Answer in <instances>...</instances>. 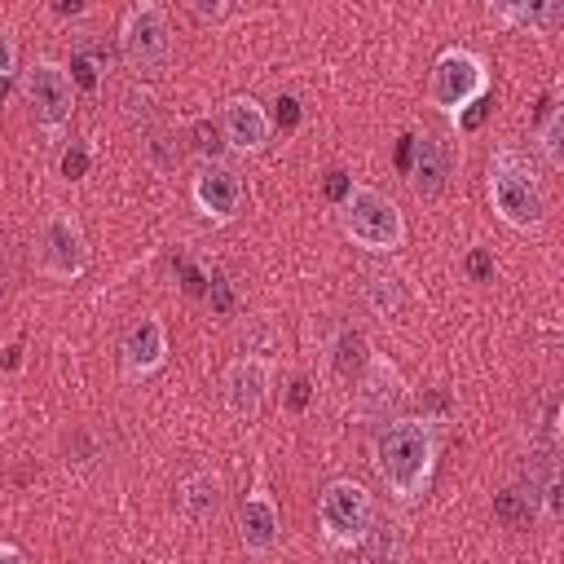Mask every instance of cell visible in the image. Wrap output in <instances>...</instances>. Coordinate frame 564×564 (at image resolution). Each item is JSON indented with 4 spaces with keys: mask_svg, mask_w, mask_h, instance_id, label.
<instances>
[{
    "mask_svg": "<svg viewBox=\"0 0 564 564\" xmlns=\"http://www.w3.org/2000/svg\"><path fill=\"white\" fill-rule=\"evenodd\" d=\"M436 454H441V436L432 419H410V414L388 419L375 436V467L397 502H419L427 494Z\"/></svg>",
    "mask_w": 564,
    "mask_h": 564,
    "instance_id": "1",
    "label": "cell"
},
{
    "mask_svg": "<svg viewBox=\"0 0 564 564\" xmlns=\"http://www.w3.org/2000/svg\"><path fill=\"white\" fill-rule=\"evenodd\" d=\"M489 203H494L498 220L520 229V234H533L546 220L542 181L529 167V159L520 150H511V145L494 150V159H489Z\"/></svg>",
    "mask_w": 564,
    "mask_h": 564,
    "instance_id": "2",
    "label": "cell"
},
{
    "mask_svg": "<svg viewBox=\"0 0 564 564\" xmlns=\"http://www.w3.org/2000/svg\"><path fill=\"white\" fill-rule=\"evenodd\" d=\"M339 229L357 247L379 251V256L383 251H397L405 242V216H401V207L388 194L370 189V185H352V194L339 203Z\"/></svg>",
    "mask_w": 564,
    "mask_h": 564,
    "instance_id": "3",
    "label": "cell"
},
{
    "mask_svg": "<svg viewBox=\"0 0 564 564\" xmlns=\"http://www.w3.org/2000/svg\"><path fill=\"white\" fill-rule=\"evenodd\" d=\"M375 498L357 485V480H326L317 494V529L326 538V546L344 551V546H361L366 529L375 524Z\"/></svg>",
    "mask_w": 564,
    "mask_h": 564,
    "instance_id": "4",
    "label": "cell"
},
{
    "mask_svg": "<svg viewBox=\"0 0 564 564\" xmlns=\"http://www.w3.org/2000/svg\"><path fill=\"white\" fill-rule=\"evenodd\" d=\"M119 53L137 75H159L172 57V18L163 4L141 0L119 22Z\"/></svg>",
    "mask_w": 564,
    "mask_h": 564,
    "instance_id": "5",
    "label": "cell"
},
{
    "mask_svg": "<svg viewBox=\"0 0 564 564\" xmlns=\"http://www.w3.org/2000/svg\"><path fill=\"white\" fill-rule=\"evenodd\" d=\"M489 93V70H485V57L454 44L445 48L436 62H432V75H427V101L441 110V115H458L467 110L476 97Z\"/></svg>",
    "mask_w": 564,
    "mask_h": 564,
    "instance_id": "6",
    "label": "cell"
},
{
    "mask_svg": "<svg viewBox=\"0 0 564 564\" xmlns=\"http://www.w3.org/2000/svg\"><path fill=\"white\" fill-rule=\"evenodd\" d=\"M22 93L31 101V119L40 123V132L57 137L70 123V115H75V84H70V70L62 62H53V57L31 62L26 75H22Z\"/></svg>",
    "mask_w": 564,
    "mask_h": 564,
    "instance_id": "7",
    "label": "cell"
},
{
    "mask_svg": "<svg viewBox=\"0 0 564 564\" xmlns=\"http://www.w3.org/2000/svg\"><path fill=\"white\" fill-rule=\"evenodd\" d=\"M35 264L53 282H75L88 269V238L70 212H48L35 238Z\"/></svg>",
    "mask_w": 564,
    "mask_h": 564,
    "instance_id": "8",
    "label": "cell"
},
{
    "mask_svg": "<svg viewBox=\"0 0 564 564\" xmlns=\"http://www.w3.org/2000/svg\"><path fill=\"white\" fill-rule=\"evenodd\" d=\"M269 361L264 357H238L225 366L220 375V401L225 410L238 419V423H251L260 410H264V397H269Z\"/></svg>",
    "mask_w": 564,
    "mask_h": 564,
    "instance_id": "9",
    "label": "cell"
},
{
    "mask_svg": "<svg viewBox=\"0 0 564 564\" xmlns=\"http://www.w3.org/2000/svg\"><path fill=\"white\" fill-rule=\"evenodd\" d=\"M216 123H220L225 145H229V150H238V154H260V150L269 145V137H273L269 110H264L256 97H242V93L220 101Z\"/></svg>",
    "mask_w": 564,
    "mask_h": 564,
    "instance_id": "10",
    "label": "cell"
},
{
    "mask_svg": "<svg viewBox=\"0 0 564 564\" xmlns=\"http://www.w3.org/2000/svg\"><path fill=\"white\" fill-rule=\"evenodd\" d=\"M449 167H454L449 163V141L441 132H432V128L414 132V154H410V167H405L414 198H423V203L441 198L445 185H449Z\"/></svg>",
    "mask_w": 564,
    "mask_h": 564,
    "instance_id": "11",
    "label": "cell"
},
{
    "mask_svg": "<svg viewBox=\"0 0 564 564\" xmlns=\"http://www.w3.org/2000/svg\"><path fill=\"white\" fill-rule=\"evenodd\" d=\"M189 198H194V207H198L207 220L225 225V220H234L238 207H242V176H238L234 167H225V163H203L198 176L189 181Z\"/></svg>",
    "mask_w": 564,
    "mask_h": 564,
    "instance_id": "12",
    "label": "cell"
},
{
    "mask_svg": "<svg viewBox=\"0 0 564 564\" xmlns=\"http://www.w3.org/2000/svg\"><path fill=\"white\" fill-rule=\"evenodd\" d=\"M167 361V330L159 317H137L119 339V366L128 379H150Z\"/></svg>",
    "mask_w": 564,
    "mask_h": 564,
    "instance_id": "13",
    "label": "cell"
},
{
    "mask_svg": "<svg viewBox=\"0 0 564 564\" xmlns=\"http://www.w3.org/2000/svg\"><path fill=\"white\" fill-rule=\"evenodd\" d=\"M357 410L366 414V419H383L388 423V414L405 401V379H401V370L388 361V357H370L366 361V370L357 375Z\"/></svg>",
    "mask_w": 564,
    "mask_h": 564,
    "instance_id": "14",
    "label": "cell"
},
{
    "mask_svg": "<svg viewBox=\"0 0 564 564\" xmlns=\"http://www.w3.org/2000/svg\"><path fill=\"white\" fill-rule=\"evenodd\" d=\"M238 538L251 555H269L282 538V516H278V502L269 498V489H251L238 507Z\"/></svg>",
    "mask_w": 564,
    "mask_h": 564,
    "instance_id": "15",
    "label": "cell"
},
{
    "mask_svg": "<svg viewBox=\"0 0 564 564\" xmlns=\"http://www.w3.org/2000/svg\"><path fill=\"white\" fill-rule=\"evenodd\" d=\"M220 498H225V485H220V476H216L212 467H198V471H189V476L176 485V507H181L185 520H194V524L212 520V516L220 511Z\"/></svg>",
    "mask_w": 564,
    "mask_h": 564,
    "instance_id": "16",
    "label": "cell"
},
{
    "mask_svg": "<svg viewBox=\"0 0 564 564\" xmlns=\"http://www.w3.org/2000/svg\"><path fill=\"white\" fill-rule=\"evenodd\" d=\"M489 18L498 26H516V31H538L551 35L564 22V4L555 0H516V4H489Z\"/></svg>",
    "mask_w": 564,
    "mask_h": 564,
    "instance_id": "17",
    "label": "cell"
},
{
    "mask_svg": "<svg viewBox=\"0 0 564 564\" xmlns=\"http://www.w3.org/2000/svg\"><path fill=\"white\" fill-rule=\"evenodd\" d=\"M405 560V533L397 520L375 516V524L361 538V564H401Z\"/></svg>",
    "mask_w": 564,
    "mask_h": 564,
    "instance_id": "18",
    "label": "cell"
},
{
    "mask_svg": "<svg viewBox=\"0 0 564 564\" xmlns=\"http://www.w3.org/2000/svg\"><path fill=\"white\" fill-rule=\"evenodd\" d=\"M494 516H498V524H507V529H524V524L538 520V502H533L524 489H498V494H494Z\"/></svg>",
    "mask_w": 564,
    "mask_h": 564,
    "instance_id": "19",
    "label": "cell"
},
{
    "mask_svg": "<svg viewBox=\"0 0 564 564\" xmlns=\"http://www.w3.org/2000/svg\"><path fill=\"white\" fill-rule=\"evenodd\" d=\"M366 304L379 313V317H392L401 304H405V282L397 273H375L366 282Z\"/></svg>",
    "mask_w": 564,
    "mask_h": 564,
    "instance_id": "20",
    "label": "cell"
},
{
    "mask_svg": "<svg viewBox=\"0 0 564 564\" xmlns=\"http://www.w3.org/2000/svg\"><path fill=\"white\" fill-rule=\"evenodd\" d=\"M370 357H375V352H370V344H366L361 330H344V335L335 339V370H339L344 379H357Z\"/></svg>",
    "mask_w": 564,
    "mask_h": 564,
    "instance_id": "21",
    "label": "cell"
},
{
    "mask_svg": "<svg viewBox=\"0 0 564 564\" xmlns=\"http://www.w3.org/2000/svg\"><path fill=\"white\" fill-rule=\"evenodd\" d=\"M538 145L546 154V167H564V110L560 106H551L538 119Z\"/></svg>",
    "mask_w": 564,
    "mask_h": 564,
    "instance_id": "22",
    "label": "cell"
},
{
    "mask_svg": "<svg viewBox=\"0 0 564 564\" xmlns=\"http://www.w3.org/2000/svg\"><path fill=\"white\" fill-rule=\"evenodd\" d=\"M66 70H70V84H75V88H84V93H97V88H101V70H106V57H101V53H93V48H75Z\"/></svg>",
    "mask_w": 564,
    "mask_h": 564,
    "instance_id": "23",
    "label": "cell"
},
{
    "mask_svg": "<svg viewBox=\"0 0 564 564\" xmlns=\"http://www.w3.org/2000/svg\"><path fill=\"white\" fill-rule=\"evenodd\" d=\"M189 137H194V150L207 159V163H216V154L225 150V137H220V123L212 119V115H203V119H194V128H189Z\"/></svg>",
    "mask_w": 564,
    "mask_h": 564,
    "instance_id": "24",
    "label": "cell"
},
{
    "mask_svg": "<svg viewBox=\"0 0 564 564\" xmlns=\"http://www.w3.org/2000/svg\"><path fill=\"white\" fill-rule=\"evenodd\" d=\"M145 154H150V163H154L159 172L176 167V159H181V154H176V141H172L167 132H154V137L145 141Z\"/></svg>",
    "mask_w": 564,
    "mask_h": 564,
    "instance_id": "25",
    "label": "cell"
},
{
    "mask_svg": "<svg viewBox=\"0 0 564 564\" xmlns=\"http://www.w3.org/2000/svg\"><path fill=\"white\" fill-rule=\"evenodd\" d=\"M207 300H212V313L216 317H229L234 313V286H229L225 273H212L207 278Z\"/></svg>",
    "mask_w": 564,
    "mask_h": 564,
    "instance_id": "26",
    "label": "cell"
},
{
    "mask_svg": "<svg viewBox=\"0 0 564 564\" xmlns=\"http://www.w3.org/2000/svg\"><path fill=\"white\" fill-rule=\"evenodd\" d=\"M88 159H93L88 145H84V141H70V145L62 150V176H66V181H79V176L88 172Z\"/></svg>",
    "mask_w": 564,
    "mask_h": 564,
    "instance_id": "27",
    "label": "cell"
},
{
    "mask_svg": "<svg viewBox=\"0 0 564 564\" xmlns=\"http://www.w3.org/2000/svg\"><path fill=\"white\" fill-rule=\"evenodd\" d=\"M269 123H278L282 132H295V128H300V101H295L291 93H282V97L273 101V115H269Z\"/></svg>",
    "mask_w": 564,
    "mask_h": 564,
    "instance_id": "28",
    "label": "cell"
},
{
    "mask_svg": "<svg viewBox=\"0 0 564 564\" xmlns=\"http://www.w3.org/2000/svg\"><path fill=\"white\" fill-rule=\"evenodd\" d=\"M489 106H494V97H489V93H485V97H476L467 110H458V115H454V128H458V132H476V128L485 123Z\"/></svg>",
    "mask_w": 564,
    "mask_h": 564,
    "instance_id": "29",
    "label": "cell"
},
{
    "mask_svg": "<svg viewBox=\"0 0 564 564\" xmlns=\"http://www.w3.org/2000/svg\"><path fill=\"white\" fill-rule=\"evenodd\" d=\"M463 269H467L471 282H489V278H494V256H489L485 247H471V251L463 256Z\"/></svg>",
    "mask_w": 564,
    "mask_h": 564,
    "instance_id": "30",
    "label": "cell"
},
{
    "mask_svg": "<svg viewBox=\"0 0 564 564\" xmlns=\"http://www.w3.org/2000/svg\"><path fill=\"white\" fill-rule=\"evenodd\" d=\"M150 106H154L150 88H137V84H132V88L123 93V115H128V119H150Z\"/></svg>",
    "mask_w": 564,
    "mask_h": 564,
    "instance_id": "31",
    "label": "cell"
},
{
    "mask_svg": "<svg viewBox=\"0 0 564 564\" xmlns=\"http://www.w3.org/2000/svg\"><path fill=\"white\" fill-rule=\"evenodd\" d=\"M322 189H326V198L339 207V203L352 194V176H348V172H339V167H330V172H326V181H322Z\"/></svg>",
    "mask_w": 564,
    "mask_h": 564,
    "instance_id": "32",
    "label": "cell"
},
{
    "mask_svg": "<svg viewBox=\"0 0 564 564\" xmlns=\"http://www.w3.org/2000/svg\"><path fill=\"white\" fill-rule=\"evenodd\" d=\"M13 70H18V35L0 26V79H9Z\"/></svg>",
    "mask_w": 564,
    "mask_h": 564,
    "instance_id": "33",
    "label": "cell"
},
{
    "mask_svg": "<svg viewBox=\"0 0 564 564\" xmlns=\"http://www.w3.org/2000/svg\"><path fill=\"white\" fill-rule=\"evenodd\" d=\"M181 286H185L189 295H203V291H207V273H203L198 264L185 260V264H181Z\"/></svg>",
    "mask_w": 564,
    "mask_h": 564,
    "instance_id": "34",
    "label": "cell"
},
{
    "mask_svg": "<svg viewBox=\"0 0 564 564\" xmlns=\"http://www.w3.org/2000/svg\"><path fill=\"white\" fill-rule=\"evenodd\" d=\"M308 397H313L308 375H295V379H291V392H286V405H291V410H304V405H308Z\"/></svg>",
    "mask_w": 564,
    "mask_h": 564,
    "instance_id": "35",
    "label": "cell"
},
{
    "mask_svg": "<svg viewBox=\"0 0 564 564\" xmlns=\"http://www.w3.org/2000/svg\"><path fill=\"white\" fill-rule=\"evenodd\" d=\"M194 13L207 18V22H220V18H229L234 9H229V4H194Z\"/></svg>",
    "mask_w": 564,
    "mask_h": 564,
    "instance_id": "36",
    "label": "cell"
},
{
    "mask_svg": "<svg viewBox=\"0 0 564 564\" xmlns=\"http://www.w3.org/2000/svg\"><path fill=\"white\" fill-rule=\"evenodd\" d=\"M410 154H414V132H401V145H397V167L401 172L410 167Z\"/></svg>",
    "mask_w": 564,
    "mask_h": 564,
    "instance_id": "37",
    "label": "cell"
},
{
    "mask_svg": "<svg viewBox=\"0 0 564 564\" xmlns=\"http://www.w3.org/2000/svg\"><path fill=\"white\" fill-rule=\"evenodd\" d=\"M0 564H26V555L13 542H0Z\"/></svg>",
    "mask_w": 564,
    "mask_h": 564,
    "instance_id": "38",
    "label": "cell"
},
{
    "mask_svg": "<svg viewBox=\"0 0 564 564\" xmlns=\"http://www.w3.org/2000/svg\"><path fill=\"white\" fill-rule=\"evenodd\" d=\"M0 106H4V79H0Z\"/></svg>",
    "mask_w": 564,
    "mask_h": 564,
    "instance_id": "39",
    "label": "cell"
}]
</instances>
